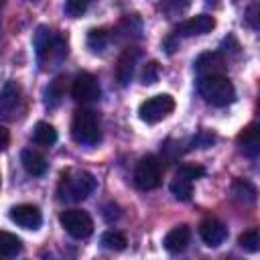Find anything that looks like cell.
Returning <instances> with one entry per match:
<instances>
[{
  "mask_svg": "<svg viewBox=\"0 0 260 260\" xmlns=\"http://www.w3.org/2000/svg\"><path fill=\"white\" fill-rule=\"evenodd\" d=\"M35 49L41 69L57 67L67 57V43L63 37L55 35L49 26H39L35 32Z\"/></svg>",
  "mask_w": 260,
  "mask_h": 260,
  "instance_id": "cell-1",
  "label": "cell"
},
{
  "mask_svg": "<svg viewBox=\"0 0 260 260\" xmlns=\"http://www.w3.org/2000/svg\"><path fill=\"white\" fill-rule=\"evenodd\" d=\"M32 140L39 146H53L57 142V130L47 122H37L32 128Z\"/></svg>",
  "mask_w": 260,
  "mask_h": 260,
  "instance_id": "cell-19",
  "label": "cell"
},
{
  "mask_svg": "<svg viewBox=\"0 0 260 260\" xmlns=\"http://www.w3.org/2000/svg\"><path fill=\"white\" fill-rule=\"evenodd\" d=\"M158 73H160L158 63H156V61H150V63H146L144 69H142V81H144V83H154V81L158 79Z\"/></svg>",
  "mask_w": 260,
  "mask_h": 260,
  "instance_id": "cell-30",
  "label": "cell"
},
{
  "mask_svg": "<svg viewBox=\"0 0 260 260\" xmlns=\"http://www.w3.org/2000/svg\"><path fill=\"white\" fill-rule=\"evenodd\" d=\"M138 57H140V49L134 47V45H128L122 55L118 57V65H116V79L120 85H128L132 81V75H134V69H136V63H138Z\"/></svg>",
  "mask_w": 260,
  "mask_h": 260,
  "instance_id": "cell-10",
  "label": "cell"
},
{
  "mask_svg": "<svg viewBox=\"0 0 260 260\" xmlns=\"http://www.w3.org/2000/svg\"><path fill=\"white\" fill-rule=\"evenodd\" d=\"M195 71L201 75H213V73H221L223 67H225V59L219 51H207V53H201L197 59H195Z\"/></svg>",
  "mask_w": 260,
  "mask_h": 260,
  "instance_id": "cell-14",
  "label": "cell"
},
{
  "mask_svg": "<svg viewBox=\"0 0 260 260\" xmlns=\"http://www.w3.org/2000/svg\"><path fill=\"white\" fill-rule=\"evenodd\" d=\"M169 18H177L181 16L187 8H189V0H162L158 6Z\"/></svg>",
  "mask_w": 260,
  "mask_h": 260,
  "instance_id": "cell-26",
  "label": "cell"
},
{
  "mask_svg": "<svg viewBox=\"0 0 260 260\" xmlns=\"http://www.w3.org/2000/svg\"><path fill=\"white\" fill-rule=\"evenodd\" d=\"M110 43V35L104 30V28H91L87 32V47L93 51V53H102Z\"/></svg>",
  "mask_w": 260,
  "mask_h": 260,
  "instance_id": "cell-21",
  "label": "cell"
},
{
  "mask_svg": "<svg viewBox=\"0 0 260 260\" xmlns=\"http://www.w3.org/2000/svg\"><path fill=\"white\" fill-rule=\"evenodd\" d=\"M22 250L20 238H16L10 232L0 230V258H12Z\"/></svg>",
  "mask_w": 260,
  "mask_h": 260,
  "instance_id": "cell-20",
  "label": "cell"
},
{
  "mask_svg": "<svg viewBox=\"0 0 260 260\" xmlns=\"http://www.w3.org/2000/svg\"><path fill=\"white\" fill-rule=\"evenodd\" d=\"M22 102V89L16 81H6L0 89V120H12Z\"/></svg>",
  "mask_w": 260,
  "mask_h": 260,
  "instance_id": "cell-9",
  "label": "cell"
},
{
  "mask_svg": "<svg viewBox=\"0 0 260 260\" xmlns=\"http://www.w3.org/2000/svg\"><path fill=\"white\" fill-rule=\"evenodd\" d=\"M171 193H173L177 199H181V201H187V199L191 197V193H193L191 181H185V179H179V177H175V181L171 183Z\"/></svg>",
  "mask_w": 260,
  "mask_h": 260,
  "instance_id": "cell-27",
  "label": "cell"
},
{
  "mask_svg": "<svg viewBox=\"0 0 260 260\" xmlns=\"http://www.w3.org/2000/svg\"><path fill=\"white\" fill-rule=\"evenodd\" d=\"M71 95H73V100L79 102V104H93V102L100 100L102 89H100L98 79H95L91 73L81 71V73H77L75 79H73Z\"/></svg>",
  "mask_w": 260,
  "mask_h": 260,
  "instance_id": "cell-8",
  "label": "cell"
},
{
  "mask_svg": "<svg viewBox=\"0 0 260 260\" xmlns=\"http://www.w3.org/2000/svg\"><path fill=\"white\" fill-rule=\"evenodd\" d=\"M102 246L106 248V250H124L126 248V236L124 234H120V232H116V230H108V232H104L102 234Z\"/></svg>",
  "mask_w": 260,
  "mask_h": 260,
  "instance_id": "cell-24",
  "label": "cell"
},
{
  "mask_svg": "<svg viewBox=\"0 0 260 260\" xmlns=\"http://www.w3.org/2000/svg\"><path fill=\"white\" fill-rule=\"evenodd\" d=\"M59 221L65 228V232L69 236L77 238V240H83V238H87L93 232L91 217L85 211H81V209H67V211H63L59 215Z\"/></svg>",
  "mask_w": 260,
  "mask_h": 260,
  "instance_id": "cell-7",
  "label": "cell"
},
{
  "mask_svg": "<svg viewBox=\"0 0 260 260\" xmlns=\"http://www.w3.org/2000/svg\"><path fill=\"white\" fill-rule=\"evenodd\" d=\"M238 244L244 250H248V252H258L260 250V234H258V228H250L244 234H240Z\"/></svg>",
  "mask_w": 260,
  "mask_h": 260,
  "instance_id": "cell-25",
  "label": "cell"
},
{
  "mask_svg": "<svg viewBox=\"0 0 260 260\" xmlns=\"http://www.w3.org/2000/svg\"><path fill=\"white\" fill-rule=\"evenodd\" d=\"M160 179H162L160 160L152 154L142 156L134 169V185L142 191H150V189H156L160 185Z\"/></svg>",
  "mask_w": 260,
  "mask_h": 260,
  "instance_id": "cell-5",
  "label": "cell"
},
{
  "mask_svg": "<svg viewBox=\"0 0 260 260\" xmlns=\"http://www.w3.org/2000/svg\"><path fill=\"white\" fill-rule=\"evenodd\" d=\"M199 236L209 248H217L228 238V230L217 217H205L199 223Z\"/></svg>",
  "mask_w": 260,
  "mask_h": 260,
  "instance_id": "cell-13",
  "label": "cell"
},
{
  "mask_svg": "<svg viewBox=\"0 0 260 260\" xmlns=\"http://www.w3.org/2000/svg\"><path fill=\"white\" fill-rule=\"evenodd\" d=\"M215 28V18L209 16V14H197V16H191L187 20H183L179 26H177V37H197V35H207Z\"/></svg>",
  "mask_w": 260,
  "mask_h": 260,
  "instance_id": "cell-12",
  "label": "cell"
},
{
  "mask_svg": "<svg viewBox=\"0 0 260 260\" xmlns=\"http://www.w3.org/2000/svg\"><path fill=\"white\" fill-rule=\"evenodd\" d=\"M104 217H106L108 221H114V219H118V217H120V211H118V207H116V205H108V207H106V211H104Z\"/></svg>",
  "mask_w": 260,
  "mask_h": 260,
  "instance_id": "cell-32",
  "label": "cell"
},
{
  "mask_svg": "<svg viewBox=\"0 0 260 260\" xmlns=\"http://www.w3.org/2000/svg\"><path fill=\"white\" fill-rule=\"evenodd\" d=\"M95 177L87 171H65L59 181V199L63 201H81L95 191Z\"/></svg>",
  "mask_w": 260,
  "mask_h": 260,
  "instance_id": "cell-3",
  "label": "cell"
},
{
  "mask_svg": "<svg viewBox=\"0 0 260 260\" xmlns=\"http://www.w3.org/2000/svg\"><path fill=\"white\" fill-rule=\"evenodd\" d=\"M8 142H10V134L4 126H0V150H4L8 146Z\"/></svg>",
  "mask_w": 260,
  "mask_h": 260,
  "instance_id": "cell-34",
  "label": "cell"
},
{
  "mask_svg": "<svg viewBox=\"0 0 260 260\" xmlns=\"http://www.w3.org/2000/svg\"><path fill=\"white\" fill-rule=\"evenodd\" d=\"M232 193H234L236 199H240V201H244V203H252V201L256 199V189H254L248 181H242V179L234 181Z\"/></svg>",
  "mask_w": 260,
  "mask_h": 260,
  "instance_id": "cell-23",
  "label": "cell"
},
{
  "mask_svg": "<svg viewBox=\"0 0 260 260\" xmlns=\"http://www.w3.org/2000/svg\"><path fill=\"white\" fill-rule=\"evenodd\" d=\"M203 173H205V169H203V167H199V165H181V167H179V171H177V177L193 183L195 179L203 177Z\"/></svg>",
  "mask_w": 260,
  "mask_h": 260,
  "instance_id": "cell-28",
  "label": "cell"
},
{
  "mask_svg": "<svg viewBox=\"0 0 260 260\" xmlns=\"http://www.w3.org/2000/svg\"><path fill=\"white\" fill-rule=\"evenodd\" d=\"M197 89L201 93V98L217 108L230 106L236 100V89L232 85V81L223 75V73H213V75H201L197 81Z\"/></svg>",
  "mask_w": 260,
  "mask_h": 260,
  "instance_id": "cell-2",
  "label": "cell"
},
{
  "mask_svg": "<svg viewBox=\"0 0 260 260\" xmlns=\"http://www.w3.org/2000/svg\"><path fill=\"white\" fill-rule=\"evenodd\" d=\"M189 240H191V230H189V225H177V228H173V230L165 236L162 246H165L167 252L179 254V252H183V250L189 246Z\"/></svg>",
  "mask_w": 260,
  "mask_h": 260,
  "instance_id": "cell-16",
  "label": "cell"
},
{
  "mask_svg": "<svg viewBox=\"0 0 260 260\" xmlns=\"http://www.w3.org/2000/svg\"><path fill=\"white\" fill-rule=\"evenodd\" d=\"M8 217H10L16 225H20V228H24V230H37V228L41 225V221H43L41 209H39L37 205H30V203L14 205V207L10 209V213H8Z\"/></svg>",
  "mask_w": 260,
  "mask_h": 260,
  "instance_id": "cell-11",
  "label": "cell"
},
{
  "mask_svg": "<svg viewBox=\"0 0 260 260\" xmlns=\"http://www.w3.org/2000/svg\"><path fill=\"white\" fill-rule=\"evenodd\" d=\"M91 2H95V0H67L65 2V12L69 16H81L91 6Z\"/></svg>",
  "mask_w": 260,
  "mask_h": 260,
  "instance_id": "cell-29",
  "label": "cell"
},
{
  "mask_svg": "<svg viewBox=\"0 0 260 260\" xmlns=\"http://www.w3.org/2000/svg\"><path fill=\"white\" fill-rule=\"evenodd\" d=\"M256 12H258V4H252L250 10H248V18H246L252 28H258V24H256Z\"/></svg>",
  "mask_w": 260,
  "mask_h": 260,
  "instance_id": "cell-33",
  "label": "cell"
},
{
  "mask_svg": "<svg viewBox=\"0 0 260 260\" xmlns=\"http://www.w3.org/2000/svg\"><path fill=\"white\" fill-rule=\"evenodd\" d=\"M140 32H142V22L138 16H124L120 20V24L116 26V37L118 41H134V39H140Z\"/></svg>",
  "mask_w": 260,
  "mask_h": 260,
  "instance_id": "cell-18",
  "label": "cell"
},
{
  "mask_svg": "<svg viewBox=\"0 0 260 260\" xmlns=\"http://www.w3.org/2000/svg\"><path fill=\"white\" fill-rule=\"evenodd\" d=\"M71 136L77 144H95L102 138L98 116L87 108L77 110L71 120Z\"/></svg>",
  "mask_w": 260,
  "mask_h": 260,
  "instance_id": "cell-4",
  "label": "cell"
},
{
  "mask_svg": "<svg viewBox=\"0 0 260 260\" xmlns=\"http://www.w3.org/2000/svg\"><path fill=\"white\" fill-rule=\"evenodd\" d=\"M173 110H175V100L169 93H158V95H152L140 104L138 116L146 124H156V122L165 120Z\"/></svg>",
  "mask_w": 260,
  "mask_h": 260,
  "instance_id": "cell-6",
  "label": "cell"
},
{
  "mask_svg": "<svg viewBox=\"0 0 260 260\" xmlns=\"http://www.w3.org/2000/svg\"><path fill=\"white\" fill-rule=\"evenodd\" d=\"M213 140H215L213 134H209V132H199V134L193 138V144L199 146V148H205V146H211Z\"/></svg>",
  "mask_w": 260,
  "mask_h": 260,
  "instance_id": "cell-31",
  "label": "cell"
},
{
  "mask_svg": "<svg viewBox=\"0 0 260 260\" xmlns=\"http://www.w3.org/2000/svg\"><path fill=\"white\" fill-rule=\"evenodd\" d=\"M20 162H22L24 171L32 177H41L47 173V158L32 148H24L20 152Z\"/></svg>",
  "mask_w": 260,
  "mask_h": 260,
  "instance_id": "cell-17",
  "label": "cell"
},
{
  "mask_svg": "<svg viewBox=\"0 0 260 260\" xmlns=\"http://www.w3.org/2000/svg\"><path fill=\"white\" fill-rule=\"evenodd\" d=\"M238 146L246 156H250V158L258 156V152H260V128H258V124H248L238 134Z\"/></svg>",
  "mask_w": 260,
  "mask_h": 260,
  "instance_id": "cell-15",
  "label": "cell"
},
{
  "mask_svg": "<svg viewBox=\"0 0 260 260\" xmlns=\"http://www.w3.org/2000/svg\"><path fill=\"white\" fill-rule=\"evenodd\" d=\"M63 95H65V79L63 77H57L47 87V106L49 108L59 106V102L63 100Z\"/></svg>",
  "mask_w": 260,
  "mask_h": 260,
  "instance_id": "cell-22",
  "label": "cell"
}]
</instances>
